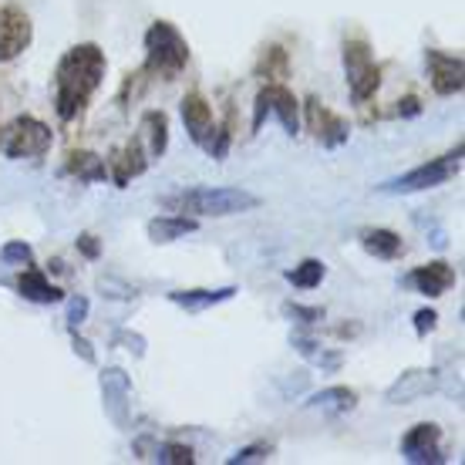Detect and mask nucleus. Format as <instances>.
<instances>
[{
  "mask_svg": "<svg viewBox=\"0 0 465 465\" xmlns=\"http://www.w3.org/2000/svg\"><path fill=\"white\" fill-rule=\"evenodd\" d=\"M108 71L105 51L92 41L74 45L54 68V112L61 122H74L84 115L88 102L102 88Z\"/></svg>",
  "mask_w": 465,
  "mask_h": 465,
  "instance_id": "obj_1",
  "label": "nucleus"
},
{
  "mask_svg": "<svg viewBox=\"0 0 465 465\" xmlns=\"http://www.w3.org/2000/svg\"><path fill=\"white\" fill-rule=\"evenodd\" d=\"M263 199L250 193V189L240 186H196V189H183V193H173V196H163V206L173 213H186V216H213V220H223V216H240V213L256 210Z\"/></svg>",
  "mask_w": 465,
  "mask_h": 465,
  "instance_id": "obj_2",
  "label": "nucleus"
},
{
  "mask_svg": "<svg viewBox=\"0 0 465 465\" xmlns=\"http://www.w3.org/2000/svg\"><path fill=\"white\" fill-rule=\"evenodd\" d=\"M189 64V45L173 21H152L145 31V71L173 82Z\"/></svg>",
  "mask_w": 465,
  "mask_h": 465,
  "instance_id": "obj_3",
  "label": "nucleus"
},
{
  "mask_svg": "<svg viewBox=\"0 0 465 465\" xmlns=\"http://www.w3.org/2000/svg\"><path fill=\"white\" fill-rule=\"evenodd\" d=\"M462 169V145H455L449 155L442 159H429L425 165L419 169H408L405 175H395V179H388L381 183V193H391V196H408V193H425V189H439L445 186L449 179H455Z\"/></svg>",
  "mask_w": 465,
  "mask_h": 465,
  "instance_id": "obj_4",
  "label": "nucleus"
},
{
  "mask_svg": "<svg viewBox=\"0 0 465 465\" xmlns=\"http://www.w3.org/2000/svg\"><path fill=\"white\" fill-rule=\"evenodd\" d=\"M341 58H344V78H348L354 105L371 102L374 92L381 88V68L374 64V54H371V47H368V41H364V37H348Z\"/></svg>",
  "mask_w": 465,
  "mask_h": 465,
  "instance_id": "obj_5",
  "label": "nucleus"
},
{
  "mask_svg": "<svg viewBox=\"0 0 465 465\" xmlns=\"http://www.w3.org/2000/svg\"><path fill=\"white\" fill-rule=\"evenodd\" d=\"M51 145H54V132L35 115L14 118V125L7 128V135L0 142L7 159H41Z\"/></svg>",
  "mask_w": 465,
  "mask_h": 465,
  "instance_id": "obj_6",
  "label": "nucleus"
},
{
  "mask_svg": "<svg viewBox=\"0 0 465 465\" xmlns=\"http://www.w3.org/2000/svg\"><path fill=\"white\" fill-rule=\"evenodd\" d=\"M98 384H102L105 415L115 421V429H128L132 425V378L122 368H105L98 374Z\"/></svg>",
  "mask_w": 465,
  "mask_h": 465,
  "instance_id": "obj_7",
  "label": "nucleus"
},
{
  "mask_svg": "<svg viewBox=\"0 0 465 465\" xmlns=\"http://www.w3.org/2000/svg\"><path fill=\"white\" fill-rule=\"evenodd\" d=\"M31 41H35V24H31V17L17 4L4 7L0 11V64L14 61L21 51H27Z\"/></svg>",
  "mask_w": 465,
  "mask_h": 465,
  "instance_id": "obj_8",
  "label": "nucleus"
},
{
  "mask_svg": "<svg viewBox=\"0 0 465 465\" xmlns=\"http://www.w3.org/2000/svg\"><path fill=\"white\" fill-rule=\"evenodd\" d=\"M442 442V429L439 425H431V421H421V425H411L405 431V439H401V455H405V462L411 465H442L445 455L439 449Z\"/></svg>",
  "mask_w": 465,
  "mask_h": 465,
  "instance_id": "obj_9",
  "label": "nucleus"
},
{
  "mask_svg": "<svg viewBox=\"0 0 465 465\" xmlns=\"http://www.w3.org/2000/svg\"><path fill=\"white\" fill-rule=\"evenodd\" d=\"M425 61H429V78H431V92L442 94V98H452V94L462 92V74L465 64L459 54H445V51H425Z\"/></svg>",
  "mask_w": 465,
  "mask_h": 465,
  "instance_id": "obj_10",
  "label": "nucleus"
},
{
  "mask_svg": "<svg viewBox=\"0 0 465 465\" xmlns=\"http://www.w3.org/2000/svg\"><path fill=\"white\" fill-rule=\"evenodd\" d=\"M307 128L314 132V139L321 142L324 149H341V145L348 142V135H351L348 122H344L338 112H331V108L321 105L317 98H311V102H307Z\"/></svg>",
  "mask_w": 465,
  "mask_h": 465,
  "instance_id": "obj_11",
  "label": "nucleus"
},
{
  "mask_svg": "<svg viewBox=\"0 0 465 465\" xmlns=\"http://www.w3.org/2000/svg\"><path fill=\"white\" fill-rule=\"evenodd\" d=\"M183 125H186L193 145L210 149L213 135H216V118H213L210 102L199 92H189L186 98H183Z\"/></svg>",
  "mask_w": 465,
  "mask_h": 465,
  "instance_id": "obj_12",
  "label": "nucleus"
},
{
  "mask_svg": "<svg viewBox=\"0 0 465 465\" xmlns=\"http://www.w3.org/2000/svg\"><path fill=\"white\" fill-rule=\"evenodd\" d=\"M435 388H439V374L431 371V368H411V371H405L384 391V401L388 405H411V401L431 395Z\"/></svg>",
  "mask_w": 465,
  "mask_h": 465,
  "instance_id": "obj_13",
  "label": "nucleus"
},
{
  "mask_svg": "<svg viewBox=\"0 0 465 465\" xmlns=\"http://www.w3.org/2000/svg\"><path fill=\"white\" fill-rule=\"evenodd\" d=\"M145 169H149V152L142 149V139L125 142V145L112 155V163H108V175H112V183H115L118 189H125L128 183L139 179Z\"/></svg>",
  "mask_w": 465,
  "mask_h": 465,
  "instance_id": "obj_14",
  "label": "nucleus"
},
{
  "mask_svg": "<svg viewBox=\"0 0 465 465\" xmlns=\"http://www.w3.org/2000/svg\"><path fill=\"white\" fill-rule=\"evenodd\" d=\"M263 88H267L270 112L280 118L283 132H287V135H301V102H297V94L280 82H267Z\"/></svg>",
  "mask_w": 465,
  "mask_h": 465,
  "instance_id": "obj_15",
  "label": "nucleus"
},
{
  "mask_svg": "<svg viewBox=\"0 0 465 465\" xmlns=\"http://www.w3.org/2000/svg\"><path fill=\"white\" fill-rule=\"evenodd\" d=\"M408 283L419 293H425V297H442L455 283V270L449 267L445 260H435V263H425V267L411 270V273H408Z\"/></svg>",
  "mask_w": 465,
  "mask_h": 465,
  "instance_id": "obj_16",
  "label": "nucleus"
},
{
  "mask_svg": "<svg viewBox=\"0 0 465 465\" xmlns=\"http://www.w3.org/2000/svg\"><path fill=\"white\" fill-rule=\"evenodd\" d=\"M307 408H311V411H321V415H327V419H338V415H348V411L358 408V391H354V388H341V384H334V388H324V391L311 395Z\"/></svg>",
  "mask_w": 465,
  "mask_h": 465,
  "instance_id": "obj_17",
  "label": "nucleus"
},
{
  "mask_svg": "<svg viewBox=\"0 0 465 465\" xmlns=\"http://www.w3.org/2000/svg\"><path fill=\"white\" fill-rule=\"evenodd\" d=\"M236 287H216V291H173L169 293V301L175 303V307H183V311H189V314H199V311H210V307H216V303H226L236 297Z\"/></svg>",
  "mask_w": 465,
  "mask_h": 465,
  "instance_id": "obj_18",
  "label": "nucleus"
},
{
  "mask_svg": "<svg viewBox=\"0 0 465 465\" xmlns=\"http://www.w3.org/2000/svg\"><path fill=\"white\" fill-rule=\"evenodd\" d=\"M17 293H21L24 301L31 303H61L64 301V291L61 287H54L51 280L41 273V270H24L21 277H17Z\"/></svg>",
  "mask_w": 465,
  "mask_h": 465,
  "instance_id": "obj_19",
  "label": "nucleus"
},
{
  "mask_svg": "<svg viewBox=\"0 0 465 465\" xmlns=\"http://www.w3.org/2000/svg\"><path fill=\"white\" fill-rule=\"evenodd\" d=\"M199 230L196 216H186V213H173V216H159V220L149 223V240L152 243H175L189 232Z\"/></svg>",
  "mask_w": 465,
  "mask_h": 465,
  "instance_id": "obj_20",
  "label": "nucleus"
},
{
  "mask_svg": "<svg viewBox=\"0 0 465 465\" xmlns=\"http://www.w3.org/2000/svg\"><path fill=\"white\" fill-rule=\"evenodd\" d=\"M145 145H149V159H163L165 149H169V115L159 112V108H149L145 115H142V135Z\"/></svg>",
  "mask_w": 465,
  "mask_h": 465,
  "instance_id": "obj_21",
  "label": "nucleus"
},
{
  "mask_svg": "<svg viewBox=\"0 0 465 465\" xmlns=\"http://www.w3.org/2000/svg\"><path fill=\"white\" fill-rule=\"evenodd\" d=\"M361 246H364L371 256H378V260H398V256L405 253L401 236L391 232V230H381V226H368V230H361Z\"/></svg>",
  "mask_w": 465,
  "mask_h": 465,
  "instance_id": "obj_22",
  "label": "nucleus"
},
{
  "mask_svg": "<svg viewBox=\"0 0 465 465\" xmlns=\"http://www.w3.org/2000/svg\"><path fill=\"white\" fill-rule=\"evenodd\" d=\"M64 175H74L78 183H105L108 165L94 152H71L68 159H64Z\"/></svg>",
  "mask_w": 465,
  "mask_h": 465,
  "instance_id": "obj_23",
  "label": "nucleus"
},
{
  "mask_svg": "<svg viewBox=\"0 0 465 465\" xmlns=\"http://www.w3.org/2000/svg\"><path fill=\"white\" fill-rule=\"evenodd\" d=\"M327 277V267L324 260H303V263H297L293 270H287V280H291L293 287H301V291H314V287H321V280Z\"/></svg>",
  "mask_w": 465,
  "mask_h": 465,
  "instance_id": "obj_24",
  "label": "nucleus"
},
{
  "mask_svg": "<svg viewBox=\"0 0 465 465\" xmlns=\"http://www.w3.org/2000/svg\"><path fill=\"white\" fill-rule=\"evenodd\" d=\"M256 74H260L263 82H280V78H287V51H283V47H267Z\"/></svg>",
  "mask_w": 465,
  "mask_h": 465,
  "instance_id": "obj_25",
  "label": "nucleus"
},
{
  "mask_svg": "<svg viewBox=\"0 0 465 465\" xmlns=\"http://www.w3.org/2000/svg\"><path fill=\"white\" fill-rule=\"evenodd\" d=\"M0 260H4V263H17V267H31L35 250L24 243V240H11V243L0 246Z\"/></svg>",
  "mask_w": 465,
  "mask_h": 465,
  "instance_id": "obj_26",
  "label": "nucleus"
},
{
  "mask_svg": "<svg viewBox=\"0 0 465 465\" xmlns=\"http://www.w3.org/2000/svg\"><path fill=\"white\" fill-rule=\"evenodd\" d=\"M270 455H273V445H270V442H256V445H246V449H240V452H236V455H230L226 462H230V465L267 462Z\"/></svg>",
  "mask_w": 465,
  "mask_h": 465,
  "instance_id": "obj_27",
  "label": "nucleus"
},
{
  "mask_svg": "<svg viewBox=\"0 0 465 465\" xmlns=\"http://www.w3.org/2000/svg\"><path fill=\"white\" fill-rule=\"evenodd\" d=\"M283 317H291L303 327H314L317 321H324V311L321 307H301V303H283Z\"/></svg>",
  "mask_w": 465,
  "mask_h": 465,
  "instance_id": "obj_28",
  "label": "nucleus"
},
{
  "mask_svg": "<svg viewBox=\"0 0 465 465\" xmlns=\"http://www.w3.org/2000/svg\"><path fill=\"white\" fill-rule=\"evenodd\" d=\"M98 291L105 293V297H112V301H135V297H139L135 287H128V283H122V280H115V277L98 280Z\"/></svg>",
  "mask_w": 465,
  "mask_h": 465,
  "instance_id": "obj_29",
  "label": "nucleus"
},
{
  "mask_svg": "<svg viewBox=\"0 0 465 465\" xmlns=\"http://www.w3.org/2000/svg\"><path fill=\"white\" fill-rule=\"evenodd\" d=\"M88 311H92V303H88V297H71L68 301V327L74 331V327H82L84 321H88Z\"/></svg>",
  "mask_w": 465,
  "mask_h": 465,
  "instance_id": "obj_30",
  "label": "nucleus"
},
{
  "mask_svg": "<svg viewBox=\"0 0 465 465\" xmlns=\"http://www.w3.org/2000/svg\"><path fill=\"white\" fill-rule=\"evenodd\" d=\"M291 344H293L297 351H301V354H303L307 361H317V354H321V344H317V341L311 338L307 331H293V334H291Z\"/></svg>",
  "mask_w": 465,
  "mask_h": 465,
  "instance_id": "obj_31",
  "label": "nucleus"
},
{
  "mask_svg": "<svg viewBox=\"0 0 465 465\" xmlns=\"http://www.w3.org/2000/svg\"><path fill=\"white\" fill-rule=\"evenodd\" d=\"M71 348H74V354H78L84 364H94V361H98V354H94V348H92V341H84L82 334H78V327L71 331Z\"/></svg>",
  "mask_w": 465,
  "mask_h": 465,
  "instance_id": "obj_32",
  "label": "nucleus"
},
{
  "mask_svg": "<svg viewBox=\"0 0 465 465\" xmlns=\"http://www.w3.org/2000/svg\"><path fill=\"white\" fill-rule=\"evenodd\" d=\"M115 344H125L135 358H142V354H145V338H142V334H135V331H118Z\"/></svg>",
  "mask_w": 465,
  "mask_h": 465,
  "instance_id": "obj_33",
  "label": "nucleus"
},
{
  "mask_svg": "<svg viewBox=\"0 0 465 465\" xmlns=\"http://www.w3.org/2000/svg\"><path fill=\"white\" fill-rule=\"evenodd\" d=\"M78 253H82L84 260H98V256H102V243H98V236L82 232V236H78Z\"/></svg>",
  "mask_w": 465,
  "mask_h": 465,
  "instance_id": "obj_34",
  "label": "nucleus"
},
{
  "mask_svg": "<svg viewBox=\"0 0 465 465\" xmlns=\"http://www.w3.org/2000/svg\"><path fill=\"white\" fill-rule=\"evenodd\" d=\"M435 324H439V314H435L431 307H425V311L415 314V334H419V338H425L429 331H435Z\"/></svg>",
  "mask_w": 465,
  "mask_h": 465,
  "instance_id": "obj_35",
  "label": "nucleus"
},
{
  "mask_svg": "<svg viewBox=\"0 0 465 465\" xmlns=\"http://www.w3.org/2000/svg\"><path fill=\"white\" fill-rule=\"evenodd\" d=\"M270 115V102H267V88H260V94H256V115H253V132H260V125H263V118Z\"/></svg>",
  "mask_w": 465,
  "mask_h": 465,
  "instance_id": "obj_36",
  "label": "nucleus"
},
{
  "mask_svg": "<svg viewBox=\"0 0 465 465\" xmlns=\"http://www.w3.org/2000/svg\"><path fill=\"white\" fill-rule=\"evenodd\" d=\"M421 112V105H419V98L415 94H408L405 102H398V115L401 118H415Z\"/></svg>",
  "mask_w": 465,
  "mask_h": 465,
  "instance_id": "obj_37",
  "label": "nucleus"
}]
</instances>
